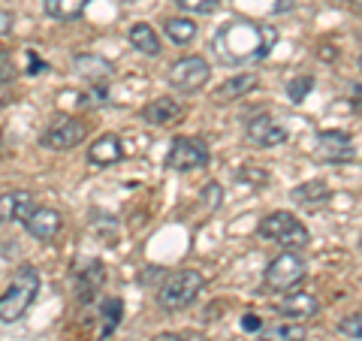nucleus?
Here are the masks:
<instances>
[{"mask_svg": "<svg viewBox=\"0 0 362 341\" xmlns=\"http://www.w3.org/2000/svg\"><path fill=\"white\" fill-rule=\"evenodd\" d=\"M121 157H124V149H121V139L115 133H106V136H100L94 145H88V161L94 166H112V163H118Z\"/></svg>", "mask_w": 362, "mask_h": 341, "instance_id": "4468645a", "label": "nucleus"}, {"mask_svg": "<svg viewBox=\"0 0 362 341\" xmlns=\"http://www.w3.org/2000/svg\"><path fill=\"white\" fill-rule=\"evenodd\" d=\"M259 85V79H257V73H235V76H230L226 82L214 91V97L221 100V103H230V100H239V97H245L247 91H254Z\"/></svg>", "mask_w": 362, "mask_h": 341, "instance_id": "dca6fc26", "label": "nucleus"}, {"mask_svg": "<svg viewBox=\"0 0 362 341\" xmlns=\"http://www.w3.org/2000/svg\"><path fill=\"white\" fill-rule=\"evenodd\" d=\"M209 76H211V67L206 58H199V54L181 58L169 67V85H173L178 94H194V91L206 88Z\"/></svg>", "mask_w": 362, "mask_h": 341, "instance_id": "39448f33", "label": "nucleus"}, {"mask_svg": "<svg viewBox=\"0 0 362 341\" xmlns=\"http://www.w3.org/2000/svg\"><path fill=\"white\" fill-rule=\"evenodd\" d=\"M332 190L326 181H305V185L293 187V202H299V206H323V202H329Z\"/></svg>", "mask_w": 362, "mask_h": 341, "instance_id": "412c9836", "label": "nucleus"}, {"mask_svg": "<svg viewBox=\"0 0 362 341\" xmlns=\"http://www.w3.org/2000/svg\"><path fill=\"white\" fill-rule=\"evenodd\" d=\"M259 338H266V341H305V326H299V323H275V326H266Z\"/></svg>", "mask_w": 362, "mask_h": 341, "instance_id": "b1692460", "label": "nucleus"}, {"mask_svg": "<svg viewBox=\"0 0 362 341\" xmlns=\"http://www.w3.org/2000/svg\"><path fill=\"white\" fill-rule=\"evenodd\" d=\"M40 284H42V278H40L37 266H30V263L18 266L13 281H9V287L0 293V320H4V323L21 320L25 311L33 305V299H37Z\"/></svg>", "mask_w": 362, "mask_h": 341, "instance_id": "f03ea898", "label": "nucleus"}, {"mask_svg": "<svg viewBox=\"0 0 362 341\" xmlns=\"http://www.w3.org/2000/svg\"><path fill=\"white\" fill-rule=\"evenodd\" d=\"M37 209L28 190H6L0 193V224H25L28 214Z\"/></svg>", "mask_w": 362, "mask_h": 341, "instance_id": "f8f14e48", "label": "nucleus"}, {"mask_svg": "<svg viewBox=\"0 0 362 341\" xmlns=\"http://www.w3.org/2000/svg\"><path fill=\"white\" fill-rule=\"evenodd\" d=\"M181 103L175 97H157L151 103H145L142 109V121H148L151 127H169V124H175L181 118Z\"/></svg>", "mask_w": 362, "mask_h": 341, "instance_id": "ddd939ff", "label": "nucleus"}, {"mask_svg": "<svg viewBox=\"0 0 362 341\" xmlns=\"http://www.w3.org/2000/svg\"><path fill=\"white\" fill-rule=\"evenodd\" d=\"M9 30H13V13H6V9H0V37H6Z\"/></svg>", "mask_w": 362, "mask_h": 341, "instance_id": "7c9ffc66", "label": "nucleus"}, {"mask_svg": "<svg viewBox=\"0 0 362 341\" xmlns=\"http://www.w3.org/2000/svg\"><path fill=\"white\" fill-rule=\"evenodd\" d=\"M278 311L284 317H290V320H305V317H314L320 311V302H317V296H311V293L296 290L278 305Z\"/></svg>", "mask_w": 362, "mask_h": 341, "instance_id": "2eb2a0df", "label": "nucleus"}, {"mask_svg": "<svg viewBox=\"0 0 362 341\" xmlns=\"http://www.w3.org/2000/svg\"><path fill=\"white\" fill-rule=\"evenodd\" d=\"M202 287H206V278H202L197 269H181L175 275H169L163 281V287L157 290V305H160L163 311H181L197 302Z\"/></svg>", "mask_w": 362, "mask_h": 341, "instance_id": "20e7f679", "label": "nucleus"}, {"mask_svg": "<svg viewBox=\"0 0 362 341\" xmlns=\"http://www.w3.org/2000/svg\"><path fill=\"white\" fill-rule=\"evenodd\" d=\"M73 67L78 76H85L88 82H103V79L112 73V64L100 54H76L73 58Z\"/></svg>", "mask_w": 362, "mask_h": 341, "instance_id": "6ab92c4d", "label": "nucleus"}, {"mask_svg": "<svg viewBox=\"0 0 362 341\" xmlns=\"http://www.w3.org/2000/svg\"><path fill=\"white\" fill-rule=\"evenodd\" d=\"M61 226H64L61 212H54L49 206H37L28 214V221H25V230L33 238H40V242H52V238L61 233Z\"/></svg>", "mask_w": 362, "mask_h": 341, "instance_id": "9b49d317", "label": "nucleus"}, {"mask_svg": "<svg viewBox=\"0 0 362 341\" xmlns=\"http://www.w3.org/2000/svg\"><path fill=\"white\" fill-rule=\"evenodd\" d=\"M88 136V124L78 118H58L49 130L42 133V145L52 151H70L76 145H82Z\"/></svg>", "mask_w": 362, "mask_h": 341, "instance_id": "6e6552de", "label": "nucleus"}, {"mask_svg": "<svg viewBox=\"0 0 362 341\" xmlns=\"http://www.w3.org/2000/svg\"><path fill=\"white\" fill-rule=\"evenodd\" d=\"M278 30L272 25H251V21H226L211 37V49L223 64H251L263 61L275 49Z\"/></svg>", "mask_w": 362, "mask_h": 341, "instance_id": "f257e3e1", "label": "nucleus"}, {"mask_svg": "<svg viewBox=\"0 0 362 341\" xmlns=\"http://www.w3.org/2000/svg\"><path fill=\"white\" fill-rule=\"evenodd\" d=\"M28 58H30V76H37V70H45V64L40 58H33V52L28 54Z\"/></svg>", "mask_w": 362, "mask_h": 341, "instance_id": "473e14b6", "label": "nucleus"}, {"mask_svg": "<svg viewBox=\"0 0 362 341\" xmlns=\"http://www.w3.org/2000/svg\"><path fill=\"white\" fill-rule=\"evenodd\" d=\"M338 333L347 335V338H356V341H362V311H359V314H350V317H344V320L338 323Z\"/></svg>", "mask_w": 362, "mask_h": 341, "instance_id": "bb28decb", "label": "nucleus"}, {"mask_svg": "<svg viewBox=\"0 0 362 341\" xmlns=\"http://www.w3.org/2000/svg\"><path fill=\"white\" fill-rule=\"evenodd\" d=\"M90 0H42L45 16L54 21H76L88 9Z\"/></svg>", "mask_w": 362, "mask_h": 341, "instance_id": "aec40b11", "label": "nucleus"}, {"mask_svg": "<svg viewBox=\"0 0 362 341\" xmlns=\"http://www.w3.org/2000/svg\"><path fill=\"white\" fill-rule=\"evenodd\" d=\"M311 88H314V76H296V79H290V85H287V97L293 103H302V100L311 94Z\"/></svg>", "mask_w": 362, "mask_h": 341, "instance_id": "393cba45", "label": "nucleus"}, {"mask_svg": "<svg viewBox=\"0 0 362 341\" xmlns=\"http://www.w3.org/2000/svg\"><path fill=\"white\" fill-rule=\"evenodd\" d=\"M359 242H362V236H359Z\"/></svg>", "mask_w": 362, "mask_h": 341, "instance_id": "4c0bfd02", "label": "nucleus"}, {"mask_svg": "<svg viewBox=\"0 0 362 341\" xmlns=\"http://www.w3.org/2000/svg\"><path fill=\"white\" fill-rule=\"evenodd\" d=\"M100 314H103V338L112 335L118 329L121 323V317H124V302L118 296H109L103 299V305H100Z\"/></svg>", "mask_w": 362, "mask_h": 341, "instance_id": "5701e85b", "label": "nucleus"}, {"mask_svg": "<svg viewBox=\"0 0 362 341\" xmlns=\"http://www.w3.org/2000/svg\"><path fill=\"white\" fill-rule=\"evenodd\" d=\"M257 233H259V238L278 242L281 248H287V251H302V248H308V242H311L308 226H305L296 214H290V212L266 214V218L259 221Z\"/></svg>", "mask_w": 362, "mask_h": 341, "instance_id": "7ed1b4c3", "label": "nucleus"}, {"mask_svg": "<svg viewBox=\"0 0 362 341\" xmlns=\"http://www.w3.org/2000/svg\"><path fill=\"white\" fill-rule=\"evenodd\" d=\"M341 4H354V0H341Z\"/></svg>", "mask_w": 362, "mask_h": 341, "instance_id": "c9c22d12", "label": "nucleus"}, {"mask_svg": "<svg viewBox=\"0 0 362 341\" xmlns=\"http://www.w3.org/2000/svg\"><path fill=\"white\" fill-rule=\"evenodd\" d=\"M317 157L326 163H347L354 157V142L341 130H323L317 133Z\"/></svg>", "mask_w": 362, "mask_h": 341, "instance_id": "9d476101", "label": "nucleus"}, {"mask_svg": "<svg viewBox=\"0 0 362 341\" xmlns=\"http://www.w3.org/2000/svg\"><path fill=\"white\" fill-rule=\"evenodd\" d=\"M359 70H362V54H359Z\"/></svg>", "mask_w": 362, "mask_h": 341, "instance_id": "f704fd0d", "label": "nucleus"}, {"mask_svg": "<svg viewBox=\"0 0 362 341\" xmlns=\"http://www.w3.org/2000/svg\"><path fill=\"white\" fill-rule=\"evenodd\" d=\"M166 37L173 40L175 45H187L197 40V21L194 18H185V16H175V18H166Z\"/></svg>", "mask_w": 362, "mask_h": 341, "instance_id": "4be33fe9", "label": "nucleus"}, {"mask_svg": "<svg viewBox=\"0 0 362 341\" xmlns=\"http://www.w3.org/2000/svg\"><path fill=\"white\" fill-rule=\"evenodd\" d=\"M166 166L175 169V173H194V169L209 166V149H206V142L194 139V136H178V139L169 145Z\"/></svg>", "mask_w": 362, "mask_h": 341, "instance_id": "0eeeda50", "label": "nucleus"}, {"mask_svg": "<svg viewBox=\"0 0 362 341\" xmlns=\"http://www.w3.org/2000/svg\"><path fill=\"white\" fill-rule=\"evenodd\" d=\"M106 281V272H103V263L100 260H90V263L85 266V272L78 275V299L82 302H90L97 296V290L103 287Z\"/></svg>", "mask_w": 362, "mask_h": 341, "instance_id": "a211bd4d", "label": "nucleus"}, {"mask_svg": "<svg viewBox=\"0 0 362 341\" xmlns=\"http://www.w3.org/2000/svg\"><path fill=\"white\" fill-rule=\"evenodd\" d=\"M221 200H223V193H221V185H218V181H211V185L202 187V202H206L209 209H218V206H221Z\"/></svg>", "mask_w": 362, "mask_h": 341, "instance_id": "c85d7f7f", "label": "nucleus"}, {"mask_svg": "<svg viewBox=\"0 0 362 341\" xmlns=\"http://www.w3.org/2000/svg\"><path fill=\"white\" fill-rule=\"evenodd\" d=\"M257 341H266V338H257Z\"/></svg>", "mask_w": 362, "mask_h": 341, "instance_id": "e433bc0d", "label": "nucleus"}, {"mask_svg": "<svg viewBox=\"0 0 362 341\" xmlns=\"http://www.w3.org/2000/svg\"><path fill=\"white\" fill-rule=\"evenodd\" d=\"M16 58H13V52H6V49H0V82H13L16 79Z\"/></svg>", "mask_w": 362, "mask_h": 341, "instance_id": "cd10ccee", "label": "nucleus"}, {"mask_svg": "<svg viewBox=\"0 0 362 341\" xmlns=\"http://www.w3.org/2000/svg\"><path fill=\"white\" fill-rule=\"evenodd\" d=\"M127 37H130L136 52L148 54V58H157V54H160V37H157V30L151 25H145V21H136Z\"/></svg>", "mask_w": 362, "mask_h": 341, "instance_id": "f3484780", "label": "nucleus"}, {"mask_svg": "<svg viewBox=\"0 0 362 341\" xmlns=\"http://www.w3.org/2000/svg\"><path fill=\"white\" fill-rule=\"evenodd\" d=\"M245 136L254 149H275L287 142V127L272 115H254L245 124Z\"/></svg>", "mask_w": 362, "mask_h": 341, "instance_id": "1a4fd4ad", "label": "nucleus"}, {"mask_svg": "<svg viewBox=\"0 0 362 341\" xmlns=\"http://www.w3.org/2000/svg\"><path fill=\"white\" fill-rule=\"evenodd\" d=\"M242 329L245 333H257V329H263V320H259L257 314H245L242 317Z\"/></svg>", "mask_w": 362, "mask_h": 341, "instance_id": "c756f323", "label": "nucleus"}, {"mask_svg": "<svg viewBox=\"0 0 362 341\" xmlns=\"http://www.w3.org/2000/svg\"><path fill=\"white\" fill-rule=\"evenodd\" d=\"M175 4L185 13H194V16H211L221 9V0H175Z\"/></svg>", "mask_w": 362, "mask_h": 341, "instance_id": "a878e982", "label": "nucleus"}, {"mask_svg": "<svg viewBox=\"0 0 362 341\" xmlns=\"http://www.w3.org/2000/svg\"><path fill=\"white\" fill-rule=\"evenodd\" d=\"M154 341H175V333H160V335H157Z\"/></svg>", "mask_w": 362, "mask_h": 341, "instance_id": "72a5a7b5", "label": "nucleus"}, {"mask_svg": "<svg viewBox=\"0 0 362 341\" xmlns=\"http://www.w3.org/2000/svg\"><path fill=\"white\" fill-rule=\"evenodd\" d=\"M175 341H209L206 333H197V329H187V333H178Z\"/></svg>", "mask_w": 362, "mask_h": 341, "instance_id": "2f4dec72", "label": "nucleus"}, {"mask_svg": "<svg viewBox=\"0 0 362 341\" xmlns=\"http://www.w3.org/2000/svg\"><path fill=\"white\" fill-rule=\"evenodd\" d=\"M305 272H308L305 260L296 251H284L266 266L263 278H266V287H272V290H293L305 278Z\"/></svg>", "mask_w": 362, "mask_h": 341, "instance_id": "423d86ee", "label": "nucleus"}]
</instances>
